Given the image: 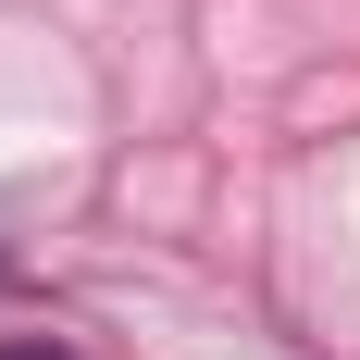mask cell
I'll list each match as a JSON object with an SVG mask.
<instances>
[{
  "label": "cell",
  "instance_id": "cell-1",
  "mask_svg": "<svg viewBox=\"0 0 360 360\" xmlns=\"http://www.w3.org/2000/svg\"><path fill=\"white\" fill-rule=\"evenodd\" d=\"M0 360H63V348H0Z\"/></svg>",
  "mask_w": 360,
  "mask_h": 360
}]
</instances>
